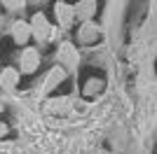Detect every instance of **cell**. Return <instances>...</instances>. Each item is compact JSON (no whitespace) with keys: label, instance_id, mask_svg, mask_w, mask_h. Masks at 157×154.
I'll return each mask as SVG.
<instances>
[{"label":"cell","instance_id":"obj_10","mask_svg":"<svg viewBox=\"0 0 157 154\" xmlns=\"http://www.w3.org/2000/svg\"><path fill=\"white\" fill-rule=\"evenodd\" d=\"M0 2H2L7 9H19V7H24V0H0Z\"/></svg>","mask_w":157,"mask_h":154},{"label":"cell","instance_id":"obj_3","mask_svg":"<svg viewBox=\"0 0 157 154\" xmlns=\"http://www.w3.org/2000/svg\"><path fill=\"white\" fill-rule=\"evenodd\" d=\"M31 28H33V35L35 38H47L49 40V33H52V26L47 24L45 14H35L31 21Z\"/></svg>","mask_w":157,"mask_h":154},{"label":"cell","instance_id":"obj_8","mask_svg":"<svg viewBox=\"0 0 157 154\" xmlns=\"http://www.w3.org/2000/svg\"><path fill=\"white\" fill-rule=\"evenodd\" d=\"M96 35H98L96 24H94V21H85L82 28H80V40H82V42H92V40H96Z\"/></svg>","mask_w":157,"mask_h":154},{"label":"cell","instance_id":"obj_4","mask_svg":"<svg viewBox=\"0 0 157 154\" xmlns=\"http://www.w3.org/2000/svg\"><path fill=\"white\" fill-rule=\"evenodd\" d=\"M94 12H96V0H80L75 5V16L82 21H92Z\"/></svg>","mask_w":157,"mask_h":154},{"label":"cell","instance_id":"obj_7","mask_svg":"<svg viewBox=\"0 0 157 154\" xmlns=\"http://www.w3.org/2000/svg\"><path fill=\"white\" fill-rule=\"evenodd\" d=\"M19 82V72L14 70V68H5V70L0 72V84L5 86V89H14Z\"/></svg>","mask_w":157,"mask_h":154},{"label":"cell","instance_id":"obj_12","mask_svg":"<svg viewBox=\"0 0 157 154\" xmlns=\"http://www.w3.org/2000/svg\"><path fill=\"white\" fill-rule=\"evenodd\" d=\"M2 133H5V126H2V124H0V135H2Z\"/></svg>","mask_w":157,"mask_h":154},{"label":"cell","instance_id":"obj_1","mask_svg":"<svg viewBox=\"0 0 157 154\" xmlns=\"http://www.w3.org/2000/svg\"><path fill=\"white\" fill-rule=\"evenodd\" d=\"M54 14H56V21H59L61 28H71L75 24V7L68 5V2H56L54 5Z\"/></svg>","mask_w":157,"mask_h":154},{"label":"cell","instance_id":"obj_9","mask_svg":"<svg viewBox=\"0 0 157 154\" xmlns=\"http://www.w3.org/2000/svg\"><path fill=\"white\" fill-rule=\"evenodd\" d=\"M63 77H66V70L63 68H54L52 72H49V77H47V84H45V91H52L56 84L63 82Z\"/></svg>","mask_w":157,"mask_h":154},{"label":"cell","instance_id":"obj_2","mask_svg":"<svg viewBox=\"0 0 157 154\" xmlns=\"http://www.w3.org/2000/svg\"><path fill=\"white\" fill-rule=\"evenodd\" d=\"M40 65V54L38 49H26L21 54V72H35Z\"/></svg>","mask_w":157,"mask_h":154},{"label":"cell","instance_id":"obj_11","mask_svg":"<svg viewBox=\"0 0 157 154\" xmlns=\"http://www.w3.org/2000/svg\"><path fill=\"white\" fill-rule=\"evenodd\" d=\"M150 16L157 19V0H150Z\"/></svg>","mask_w":157,"mask_h":154},{"label":"cell","instance_id":"obj_6","mask_svg":"<svg viewBox=\"0 0 157 154\" xmlns=\"http://www.w3.org/2000/svg\"><path fill=\"white\" fill-rule=\"evenodd\" d=\"M12 35H14V40L19 42V45H24L28 38L33 35V28L26 24V21H14V26H12Z\"/></svg>","mask_w":157,"mask_h":154},{"label":"cell","instance_id":"obj_5","mask_svg":"<svg viewBox=\"0 0 157 154\" xmlns=\"http://www.w3.org/2000/svg\"><path fill=\"white\" fill-rule=\"evenodd\" d=\"M59 58H61V63H66L68 68H75L78 65V51H75V47L71 42H63L59 47Z\"/></svg>","mask_w":157,"mask_h":154}]
</instances>
